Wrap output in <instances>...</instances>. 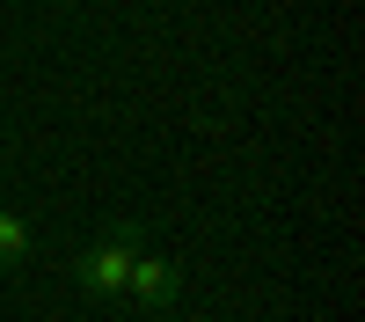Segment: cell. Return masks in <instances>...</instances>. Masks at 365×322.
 Segmentation results:
<instances>
[{
  "label": "cell",
  "instance_id": "1",
  "mask_svg": "<svg viewBox=\"0 0 365 322\" xmlns=\"http://www.w3.org/2000/svg\"><path fill=\"white\" fill-rule=\"evenodd\" d=\"M139 249H146V227H139V220H110L96 242H88V256H81L73 286L88 293V301H125V278H132Z\"/></svg>",
  "mask_w": 365,
  "mask_h": 322
},
{
  "label": "cell",
  "instance_id": "2",
  "mask_svg": "<svg viewBox=\"0 0 365 322\" xmlns=\"http://www.w3.org/2000/svg\"><path fill=\"white\" fill-rule=\"evenodd\" d=\"M175 293H182V271L168 256H154V249H139V263H132V278H125V301H139L146 315H168L175 308Z\"/></svg>",
  "mask_w": 365,
  "mask_h": 322
},
{
  "label": "cell",
  "instance_id": "3",
  "mask_svg": "<svg viewBox=\"0 0 365 322\" xmlns=\"http://www.w3.org/2000/svg\"><path fill=\"white\" fill-rule=\"evenodd\" d=\"M29 249H37V227H29L22 213H8V205H0V271H15Z\"/></svg>",
  "mask_w": 365,
  "mask_h": 322
}]
</instances>
